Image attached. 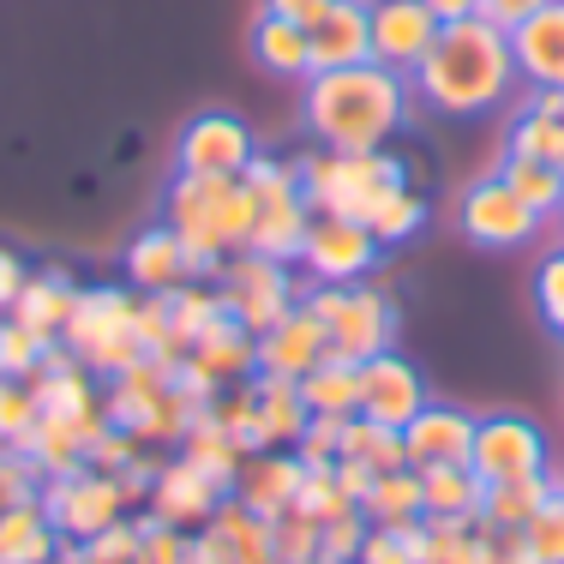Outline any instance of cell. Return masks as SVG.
<instances>
[{"label": "cell", "mask_w": 564, "mask_h": 564, "mask_svg": "<svg viewBox=\"0 0 564 564\" xmlns=\"http://www.w3.org/2000/svg\"><path fill=\"white\" fill-rule=\"evenodd\" d=\"M301 127L325 151H384L414 109L409 73H391L379 61L337 66V73H306L301 78Z\"/></svg>", "instance_id": "cell-1"}, {"label": "cell", "mask_w": 564, "mask_h": 564, "mask_svg": "<svg viewBox=\"0 0 564 564\" xmlns=\"http://www.w3.org/2000/svg\"><path fill=\"white\" fill-rule=\"evenodd\" d=\"M414 97L438 115H487L517 90V55H510V31H499L492 19L468 12V19L438 24L426 61L409 73Z\"/></svg>", "instance_id": "cell-2"}, {"label": "cell", "mask_w": 564, "mask_h": 564, "mask_svg": "<svg viewBox=\"0 0 564 564\" xmlns=\"http://www.w3.org/2000/svg\"><path fill=\"white\" fill-rule=\"evenodd\" d=\"M252 217L259 198L240 174H174L163 193V228H174L198 276H217L228 252L252 247Z\"/></svg>", "instance_id": "cell-3"}, {"label": "cell", "mask_w": 564, "mask_h": 564, "mask_svg": "<svg viewBox=\"0 0 564 564\" xmlns=\"http://www.w3.org/2000/svg\"><path fill=\"white\" fill-rule=\"evenodd\" d=\"M174 372L181 367H169L156 355H144L127 372H115L109 391H102V409H109V421L120 433H132L139 445H181L186 426L205 414V402L186 391Z\"/></svg>", "instance_id": "cell-4"}, {"label": "cell", "mask_w": 564, "mask_h": 564, "mask_svg": "<svg viewBox=\"0 0 564 564\" xmlns=\"http://www.w3.org/2000/svg\"><path fill=\"white\" fill-rule=\"evenodd\" d=\"M294 174H301L313 217H348V223H367L397 186H409V169L391 151H325L318 144L313 156L294 163Z\"/></svg>", "instance_id": "cell-5"}, {"label": "cell", "mask_w": 564, "mask_h": 564, "mask_svg": "<svg viewBox=\"0 0 564 564\" xmlns=\"http://www.w3.org/2000/svg\"><path fill=\"white\" fill-rule=\"evenodd\" d=\"M61 343L90 367V379H115L132 360H144L139 289H78V306H73V318H66Z\"/></svg>", "instance_id": "cell-6"}, {"label": "cell", "mask_w": 564, "mask_h": 564, "mask_svg": "<svg viewBox=\"0 0 564 564\" xmlns=\"http://www.w3.org/2000/svg\"><path fill=\"white\" fill-rule=\"evenodd\" d=\"M301 301L318 313L337 360L360 367V360L384 355L397 343V301L384 289H372V282H313Z\"/></svg>", "instance_id": "cell-7"}, {"label": "cell", "mask_w": 564, "mask_h": 564, "mask_svg": "<svg viewBox=\"0 0 564 564\" xmlns=\"http://www.w3.org/2000/svg\"><path fill=\"white\" fill-rule=\"evenodd\" d=\"M240 181H247L252 198H259L247 252L294 264L301 259V240H306V223H313V205H306V193H301V174H294L289 163H276V156H252V163L240 169Z\"/></svg>", "instance_id": "cell-8"}, {"label": "cell", "mask_w": 564, "mask_h": 564, "mask_svg": "<svg viewBox=\"0 0 564 564\" xmlns=\"http://www.w3.org/2000/svg\"><path fill=\"white\" fill-rule=\"evenodd\" d=\"M210 282H217L223 313L235 318V325H247L252 337H264V330H271L289 306H301V294H306L301 282L289 276V264L264 259V252H228Z\"/></svg>", "instance_id": "cell-9"}, {"label": "cell", "mask_w": 564, "mask_h": 564, "mask_svg": "<svg viewBox=\"0 0 564 564\" xmlns=\"http://www.w3.org/2000/svg\"><path fill=\"white\" fill-rule=\"evenodd\" d=\"M43 510L48 522L61 529V541H90V534L115 529L120 517H127V499H120V480L102 475V468H78V475H55L43 480Z\"/></svg>", "instance_id": "cell-10"}, {"label": "cell", "mask_w": 564, "mask_h": 564, "mask_svg": "<svg viewBox=\"0 0 564 564\" xmlns=\"http://www.w3.org/2000/svg\"><path fill=\"white\" fill-rule=\"evenodd\" d=\"M468 468H475L487 487H499V480H522V475H541V468H546L541 426L522 421V414H487V421H475V451H468Z\"/></svg>", "instance_id": "cell-11"}, {"label": "cell", "mask_w": 564, "mask_h": 564, "mask_svg": "<svg viewBox=\"0 0 564 564\" xmlns=\"http://www.w3.org/2000/svg\"><path fill=\"white\" fill-rule=\"evenodd\" d=\"M379 240H372L367 223H348V217H313L301 240V264L313 282H360L372 276L379 264Z\"/></svg>", "instance_id": "cell-12"}, {"label": "cell", "mask_w": 564, "mask_h": 564, "mask_svg": "<svg viewBox=\"0 0 564 564\" xmlns=\"http://www.w3.org/2000/svg\"><path fill=\"white\" fill-rule=\"evenodd\" d=\"M252 156H259V144H252L247 120L228 115V109L193 115L181 127V144H174V163H181V174H240Z\"/></svg>", "instance_id": "cell-13"}, {"label": "cell", "mask_w": 564, "mask_h": 564, "mask_svg": "<svg viewBox=\"0 0 564 564\" xmlns=\"http://www.w3.org/2000/svg\"><path fill=\"white\" fill-rule=\"evenodd\" d=\"M426 379L409 367V360L397 355V348H384V355H372V360H360V409L355 414H367V421H379V426H409L414 414L426 409Z\"/></svg>", "instance_id": "cell-14"}, {"label": "cell", "mask_w": 564, "mask_h": 564, "mask_svg": "<svg viewBox=\"0 0 564 564\" xmlns=\"http://www.w3.org/2000/svg\"><path fill=\"white\" fill-rule=\"evenodd\" d=\"M534 228H541V217H534V210L510 193L499 174H487V181H475L463 193V235L475 240V247H492V252L522 247Z\"/></svg>", "instance_id": "cell-15"}, {"label": "cell", "mask_w": 564, "mask_h": 564, "mask_svg": "<svg viewBox=\"0 0 564 564\" xmlns=\"http://www.w3.org/2000/svg\"><path fill=\"white\" fill-rule=\"evenodd\" d=\"M438 36V19L426 0H372V61L391 73H414Z\"/></svg>", "instance_id": "cell-16"}, {"label": "cell", "mask_w": 564, "mask_h": 564, "mask_svg": "<svg viewBox=\"0 0 564 564\" xmlns=\"http://www.w3.org/2000/svg\"><path fill=\"white\" fill-rule=\"evenodd\" d=\"M306 55H313V73L372 61V0H330L325 19L306 24Z\"/></svg>", "instance_id": "cell-17"}, {"label": "cell", "mask_w": 564, "mask_h": 564, "mask_svg": "<svg viewBox=\"0 0 564 564\" xmlns=\"http://www.w3.org/2000/svg\"><path fill=\"white\" fill-rule=\"evenodd\" d=\"M186 367H193L210 391L240 384V379H252V372H259V337H252L247 325H235L228 313H217L193 337V348H186Z\"/></svg>", "instance_id": "cell-18"}, {"label": "cell", "mask_w": 564, "mask_h": 564, "mask_svg": "<svg viewBox=\"0 0 564 564\" xmlns=\"http://www.w3.org/2000/svg\"><path fill=\"white\" fill-rule=\"evenodd\" d=\"M223 499H228V492L205 475V468L186 463V456L163 463V468H156V480H151V517L174 522V529H205L210 510H217Z\"/></svg>", "instance_id": "cell-19"}, {"label": "cell", "mask_w": 564, "mask_h": 564, "mask_svg": "<svg viewBox=\"0 0 564 564\" xmlns=\"http://www.w3.org/2000/svg\"><path fill=\"white\" fill-rule=\"evenodd\" d=\"M325 355H330V337H325V325H318V313L306 301L289 306V313L259 337V372H282V379H306Z\"/></svg>", "instance_id": "cell-20"}, {"label": "cell", "mask_w": 564, "mask_h": 564, "mask_svg": "<svg viewBox=\"0 0 564 564\" xmlns=\"http://www.w3.org/2000/svg\"><path fill=\"white\" fill-rule=\"evenodd\" d=\"M402 451H409V468L468 463V451H475V414L451 409V402H426V409L402 426Z\"/></svg>", "instance_id": "cell-21"}, {"label": "cell", "mask_w": 564, "mask_h": 564, "mask_svg": "<svg viewBox=\"0 0 564 564\" xmlns=\"http://www.w3.org/2000/svg\"><path fill=\"white\" fill-rule=\"evenodd\" d=\"M301 480H306V463L294 451H252L247 463H240V475H235V499L247 505L252 517L271 522L294 505Z\"/></svg>", "instance_id": "cell-22"}, {"label": "cell", "mask_w": 564, "mask_h": 564, "mask_svg": "<svg viewBox=\"0 0 564 564\" xmlns=\"http://www.w3.org/2000/svg\"><path fill=\"white\" fill-rule=\"evenodd\" d=\"M510 55L522 85H564V0H546L510 31Z\"/></svg>", "instance_id": "cell-23"}, {"label": "cell", "mask_w": 564, "mask_h": 564, "mask_svg": "<svg viewBox=\"0 0 564 564\" xmlns=\"http://www.w3.org/2000/svg\"><path fill=\"white\" fill-rule=\"evenodd\" d=\"M181 282H198L186 247L174 240V228H139V240L127 247V289L139 294H174Z\"/></svg>", "instance_id": "cell-24"}, {"label": "cell", "mask_w": 564, "mask_h": 564, "mask_svg": "<svg viewBox=\"0 0 564 564\" xmlns=\"http://www.w3.org/2000/svg\"><path fill=\"white\" fill-rule=\"evenodd\" d=\"M78 306V282L61 271V264H48V271H31V282L19 289V301H12V318H19L24 330H31L43 348L61 343L66 318H73Z\"/></svg>", "instance_id": "cell-25"}, {"label": "cell", "mask_w": 564, "mask_h": 564, "mask_svg": "<svg viewBox=\"0 0 564 564\" xmlns=\"http://www.w3.org/2000/svg\"><path fill=\"white\" fill-rule=\"evenodd\" d=\"M252 391H259V426H252V451H294V438L306 433V402H301V379H282V372H252Z\"/></svg>", "instance_id": "cell-26"}, {"label": "cell", "mask_w": 564, "mask_h": 564, "mask_svg": "<svg viewBox=\"0 0 564 564\" xmlns=\"http://www.w3.org/2000/svg\"><path fill=\"white\" fill-rule=\"evenodd\" d=\"M247 43H252L259 73H271V78L301 85V78L313 73V55H306V24H289V19H276V12H259Z\"/></svg>", "instance_id": "cell-27"}, {"label": "cell", "mask_w": 564, "mask_h": 564, "mask_svg": "<svg viewBox=\"0 0 564 564\" xmlns=\"http://www.w3.org/2000/svg\"><path fill=\"white\" fill-rule=\"evenodd\" d=\"M61 529L48 522L43 499H24L0 517V564H48L61 553Z\"/></svg>", "instance_id": "cell-28"}, {"label": "cell", "mask_w": 564, "mask_h": 564, "mask_svg": "<svg viewBox=\"0 0 564 564\" xmlns=\"http://www.w3.org/2000/svg\"><path fill=\"white\" fill-rule=\"evenodd\" d=\"M24 463L36 468L43 480H55V475H78L85 468V451H90V438H85V426H73V421H55V414H36V426L24 433Z\"/></svg>", "instance_id": "cell-29"}, {"label": "cell", "mask_w": 564, "mask_h": 564, "mask_svg": "<svg viewBox=\"0 0 564 564\" xmlns=\"http://www.w3.org/2000/svg\"><path fill=\"white\" fill-rule=\"evenodd\" d=\"M414 475H421V510L426 517H480L487 480L468 463H433V468H414Z\"/></svg>", "instance_id": "cell-30"}, {"label": "cell", "mask_w": 564, "mask_h": 564, "mask_svg": "<svg viewBox=\"0 0 564 564\" xmlns=\"http://www.w3.org/2000/svg\"><path fill=\"white\" fill-rule=\"evenodd\" d=\"M553 492H558V480L546 475V468L541 475H522V480H499V487L480 492V522H487V529H522Z\"/></svg>", "instance_id": "cell-31"}, {"label": "cell", "mask_w": 564, "mask_h": 564, "mask_svg": "<svg viewBox=\"0 0 564 564\" xmlns=\"http://www.w3.org/2000/svg\"><path fill=\"white\" fill-rule=\"evenodd\" d=\"M181 456L193 468H205L210 480H217L223 492H235V475H240V463H247V451L235 445V438L223 433L217 421H210V414H198L193 426H186V438H181Z\"/></svg>", "instance_id": "cell-32"}, {"label": "cell", "mask_w": 564, "mask_h": 564, "mask_svg": "<svg viewBox=\"0 0 564 564\" xmlns=\"http://www.w3.org/2000/svg\"><path fill=\"white\" fill-rule=\"evenodd\" d=\"M301 402H306V414H355L360 409V367L355 360L325 355L301 379Z\"/></svg>", "instance_id": "cell-33"}, {"label": "cell", "mask_w": 564, "mask_h": 564, "mask_svg": "<svg viewBox=\"0 0 564 564\" xmlns=\"http://www.w3.org/2000/svg\"><path fill=\"white\" fill-rule=\"evenodd\" d=\"M360 517L379 522V529H402V522L426 517V510H421V475H414V468H391V475H372L367 499H360Z\"/></svg>", "instance_id": "cell-34"}, {"label": "cell", "mask_w": 564, "mask_h": 564, "mask_svg": "<svg viewBox=\"0 0 564 564\" xmlns=\"http://www.w3.org/2000/svg\"><path fill=\"white\" fill-rule=\"evenodd\" d=\"M499 181H505L541 223L558 217V205H564V174H558L553 163H534V156H499Z\"/></svg>", "instance_id": "cell-35"}, {"label": "cell", "mask_w": 564, "mask_h": 564, "mask_svg": "<svg viewBox=\"0 0 564 564\" xmlns=\"http://www.w3.org/2000/svg\"><path fill=\"white\" fill-rule=\"evenodd\" d=\"M343 456H355V463H367L372 475H391V468H409V451H402V433H397V426H379V421H367V414H348V426H343Z\"/></svg>", "instance_id": "cell-36"}, {"label": "cell", "mask_w": 564, "mask_h": 564, "mask_svg": "<svg viewBox=\"0 0 564 564\" xmlns=\"http://www.w3.org/2000/svg\"><path fill=\"white\" fill-rule=\"evenodd\" d=\"M205 414L223 426L228 438H235L240 451L252 456V426H259V391H252V379H240V384H223V391L205 402Z\"/></svg>", "instance_id": "cell-37"}, {"label": "cell", "mask_w": 564, "mask_h": 564, "mask_svg": "<svg viewBox=\"0 0 564 564\" xmlns=\"http://www.w3.org/2000/svg\"><path fill=\"white\" fill-rule=\"evenodd\" d=\"M421 223H426V205H421V193H414V186H397V193L367 217V228H372V240H379V247H402V240H414V235H421Z\"/></svg>", "instance_id": "cell-38"}, {"label": "cell", "mask_w": 564, "mask_h": 564, "mask_svg": "<svg viewBox=\"0 0 564 564\" xmlns=\"http://www.w3.org/2000/svg\"><path fill=\"white\" fill-rule=\"evenodd\" d=\"M223 313V301H217V282H181V289L169 294V325H174V337H181L186 348H193V337L210 325V318Z\"/></svg>", "instance_id": "cell-39"}, {"label": "cell", "mask_w": 564, "mask_h": 564, "mask_svg": "<svg viewBox=\"0 0 564 564\" xmlns=\"http://www.w3.org/2000/svg\"><path fill=\"white\" fill-rule=\"evenodd\" d=\"M558 139H564V120L558 115H541L522 102V115L510 120V139H505V156H534V163H553L558 156Z\"/></svg>", "instance_id": "cell-40"}, {"label": "cell", "mask_w": 564, "mask_h": 564, "mask_svg": "<svg viewBox=\"0 0 564 564\" xmlns=\"http://www.w3.org/2000/svg\"><path fill=\"white\" fill-rule=\"evenodd\" d=\"M271 553H276V564H306V558H318V522L306 517L301 505H289L282 517H271Z\"/></svg>", "instance_id": "cell-41"}, {"label": "cell", "mask_w": 564, "mask_h": 564, "mask_svg": "<svg viewBox=\"0 0 564 564\" xmlns=\"http://www.w3.org/2000/svg\"><path fill=\"white\" fill-rule=\"evenodd\" d=\"M78 564H144L139 522L120 517L115 529H102V534H90V541H78Z\"/></svg>", "instance_id": "cell-42"}, {"label": "cell", "mask_w": 564, "mask_h": 564, "mask_svg": "<svg viewBox=\"0 0 564 564\" xmlns=\"http://www.w3.org/2000/svg\"><path fill=\"white\" fill-rule=\"evenodd\" d=\"M343 426H348V414H313V421H306V433L294 438V456H301L306 468H337Z\"/></svg>", "instance_id": "cell-43"}, {"label": "cell", "mask_w": 564, "mask_h": 564, "mask_svg": "<svg viewBox=\"0 0 564 564\" xmlns=\"http://www.w3.org/2000/svg\"><path fill=\"white\" fill-rule=\"evenodd\" d=\"M36 391L24 379H0V445H12L19 451L24 445V433L36 426Z\"/></svg>", "instance_id": "cell-44"}, {"label": "cell", "mask_w": 564, "mask_h": 564, "mask_svg": "<svg viewBox=\"0 0 564 564\" xmlns=\"http://www.w3.org/2000/svg\"><path fill=\"white\" fill-rule=\"evenodd\" d=\"M360 541H367V517L360 510H343V517L318 522V564H355Z\"/></svg>", "instance_id": "cell-45"}, {"label": "cell", "mask_w": 564, "mask_h": 564, "mask_svg": "<svg viewBox=\"0 0 564 564\" xmlns=\"http://www.w3.org/2000/svg\"><path fill=\"white\" fill-rule=\"evenodd\" d=\"M294 505H301L313 522H330V517H343V510H360V505L337 487V475H330V468H306V480H301V492H294Z\"/></svg>", "instance_id": "cell-46"}, {"label": "cell", "mask_w": 564, "mask_h": 564, "mask_svg": "<svg viewBox=\"0 0 564 564\" xmlns=\"http://www.w3.org/2000/svg\"><path fill=\"white\" fill-rule=\"evenodd\" d=\"M522 541L534 546L541 564H564V492H553V499L522 522Z\"/></svg>", "instance_id": "cell-47"}, {"label": "cell", "mask_w": 564, "mask_h": 564, "mask_svg": "<svg viewBox=\"0 0 564 564\" xmlns=\"http://www.w3.org/2000/svg\"><path fill=\"white\" fill-rule=\"evenodd\" d=\"M139 546L144 564H193V529H174V522L139 517Z\"/></svg>", "instance_id": "cell-48"}, {"label": "cell", "mask_w": 564, "mask_h": 564, "mask_svg": "<svg viewBox=\"0 0 564 564\" xmlns=\"http://www.w3.org/2000/svg\"><path fill=\"white\" fill-rule=\"evenodd\" d=\"M36 360H43V343H36L12 313H0V379H31Z\"/></svg>", "instance_id": "cell-49"}, {"label": "cell", "mask_w": 564, "mask_h": 564, "mask_svg": "<svg viewBox=\"0 0 564 564\" xmlns=\"http://www.w3.org/2000/svg\"><path fill=\"white\" fill-rule=\"evenodd\" d=\"M534 306H541L546 330L564 337V247H553L541 259V271H534Z\"/></svg>", "instance_id": "cell-50"}, {"label": "cell", "mask_w": 564, "mask_h": 564, "mask_svg": "<svg viewBox=\"0 0 564 564\" xmlns=\"http://www.w3.org/2000/svg\"><path fill=\"white\" fill-rule=\"evenodd\" d=\"M36 492H43V475H36V468L24 463V451L0 445V517H7L12 505L36 499Z\"/></svg>", "instance_id": "cell-51"}, {"label": "cell", "mask_w": 564, "mask_h": 564, "mask_svg": "<svg viewBox=\"0 0 564 564\" xmlns=\"http://www.w3.org/2000/svg\"><path fill=\"white\" fill-rule=\"evenodd\" d=\"M139 456V438L132 433H120V426H109V433H97V445H90L85 456V468H102V475H120V468Z\"/></svg>", "instance_id": "cell-52"}, {"label": "cell", "mask_w": 564, "mask_h": 564, "mask_svg": "<svg viewBox=\"0 0 564 564\" xmlns=\"http://www.w3.org/2000/svg\"><path fill=\"white\" fill-rule=\"evenodd\" d=\"M355 564H414V553H409V541H402L397 529L367 522V541H360V558Z\"/></svg>", "instance_id": "cell-53"}, {"label": "cell", "mask_w": 564, "mask_h": 564, "mask_svg": "<svg viewBox=\"0 0 564 564\" xmlns=\"http://www.w3.org/2000/svg\"><path fill=\"white\" fill-rule=\"evenodd\" d=\"M24 282H31V264H24V252L0 240V313H12V301H19Z\"/></svg>", "instance_id": "cell-54"}, {"label": "cell", "mask_w": 564, "mask_h": 564, "mask_svg": "<svg viewBox=\"0 0 564 564\" xmlns=\"http://www.w3.org/2000/svg\"><path fill=\"white\" fill-rule=\"evenodd\" d=\"M156 468H163V463H151V456H132V463L115 475V480H120V499H127V505L151 499V480H156Z\"/></svg>", "instance_id": "cell-55"}, {"label": "cell", "mask_w": 564, "mask_h": 564, "mask_svg": "<svg viewBox=\"0 0 564 564\" xmlns=\"http://www.w3.org/2000/svg\"><path fill=\"white\" fill-rule=\"evenodd\" d=\"M546 0H480V19H492L499 31H517L529 12H541Z\"/></svg>", "instance_id": "cell-56"}, {"label": "cell", "mask_w": 564, "mask_h": 564, "mask_svg": "<svg viewBox=\"0 0 564 564\" xmlns=\"http://www.w3.org/2000/svg\"><path fill=\"white\" fill-rule=\"evenodd\" d=\"M492 564H541V558L522 541V529H492Z\"/></svg>", "instance_id": "cell-57"}, {"label": "cell", "mask_w": 564, "mask_h": 564, "mask_svg": "<svg viewBox=\"0 0 564 564\" xmlns=\"http://www.w3.org/2000/svg\"><path fill=\"white\" fill-rule=\"evenodd\" d=\"M259 12H276V19H289V24H313L330 12V0H264Z\"/></svg>", "instance_id": "cell-58"}, {"label": "cell", "mask_w": 564, "mask_h": 564, "mask_svg": "<svg viewBox=\"0 0 564 564\" xmlns=\"http://www.w3.org/2000/svg\"><path fill=\"white\" fill-rule=\"evenodd\" d=\"M451 564H492V529L475 517V529L463 534V546H456V558Z\"/></svg>", "instance_id": "cell-59"}, {"label": "cell", "mask_w": 564, "mask_h": 564, "mask_svg": "<svg viewBox=\"0 0 564 564\" xmlns=\"http://www.w3.org/2000/svg\"><path fill=\"white\" fill-rule=\"evenodd\" d=\"M330 475H337V487L348 492V499H367V487H372V468L367 463H355V456H337V468H330Z\"/></svg>", "instance_id": "cell-60"}, {"label": "cell", "mask_w": 564, "mask_h": 564, "mask_svg": "<svg viewBox=\"0 0 564 564\" xmlns=\"http://www.w3.org/2000/svg\"><path fill=\"white\" fill-rule=\"evenodd\" d=\"M426 12H433L438 24H451V19H468V12H480V0H426Z\"/></svg>", "instance_id": "cell-61"}, {"label": "cell", "mask_w": 564, "mask_h": 564, "mask_svg": "<svg viewBox=\"0 0 564 564\" xmlns=\"http://www.w3.org/2000/svg\"><path fill=\"white\" fill-rule=\"evenodd\" d=\"M553 169H558V174H564V139H558V156H553Z\"/></svg>", "instance_id": "cell-62"}, {"label": "cell", "mask_w": 564, "mask_h": 564, "mask_svg": "<svg viewBox=\"0 0 564 564\" xmlns=\"http://www.w3.org/2000/svg\"><path fill=\"white\" fill-rule=\"evenodd\" d=\"M558 223H564V205H558Z\"/></svg>", "instance_id": "cell-63"}, {"label": "cell", "mask_w": 564, "mask_h": 564, "mask_svg": "<svg viewBox=\"0 0 564 564\" xmlns=\"http://www.w3.org/2000/svg\"><path fill=\"white\" fill-rule=\"evenodd\" d=\"M558 492H564V480H558Z\"/></svg>", "instance_id": "cell-64"}]
</instances>
